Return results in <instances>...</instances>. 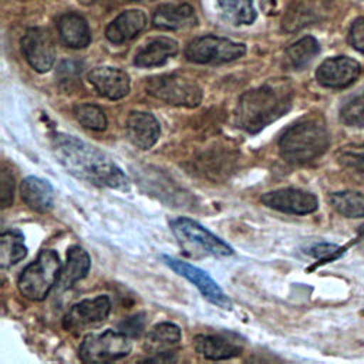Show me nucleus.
I'll use <instances>...</instances> for the list:
<instances>
[{
  "instance_id": "58836bf2",
  "label": "nucleus",
  "mask_w": 364,
  "mask_h": 364,
  "mask_svg": "<svg viewBox=\"0 0 364 364\" xmlns=\"http://www.w3.org/2000/svg\"><path fill=\"white\" fill-rule=\"evenodd\" d=\"M128 1H155V0H128Z\"/></svg>"
},
{
  "instance_id": "7ed1b4c3",
  "label": "nucleus",
  "mask_w": 364,
  "mask_h": 364,
  "mask_svg": "<svg viewBox=\"0 0 364 364\" xmlns=\"http://www.w3.org/2000/svg\"><path fill=\"white\" fill-rule=\"evenodd\" d=\"M328 131L317 117L303 118L290 125L279 139V152L290 164H306L326 152Z\"/></svg>"
},
{
  "instance_id": "4c0bfd02",
  "label": "nucleus",
  "mask_w": 364,
  "mask_h": 364,
  "mask_svg": "<svg viewBox=\"0 0 364 364\" xmlns=\"http://www.w3.org/2000/svg\"><path fill=\"white\" fill-rule=\"evenodd\" d=\"M358 236L364 239V223H363V225L360 226V229H358Z\"/></svg>"
},
{
  "instance_id": "c9c22d12",
  "label": "nucleus",
  "mask_w": 364,
  "mask_h": 364,
  "mask_svg": "<svg viewBox=\"0 0 364 364\" xmlns=\"http://www.w3.org/2000/svg\"><path fill=\"white\" fill-rule=\"evenodd\" d=\"M338 250V247L336 245H331V243H318V245H314L313 247H310L309 253L317 259H324V257H328V256H333L336 255V252Z\"/></svg>"
},
{
  "instance_id": "bb28decb",
  "label": "nucleus",
  "mask_w": 364,
  "mask_h": 364,
  "mask_svg": "<svg viewBox=\"0 0 364 364\" xmlns=\"http://www.w3.org/2000/svg\"><path fill=\"white\" fill-rule=\"evenodd\" d=\"M220 16L232 24H252L256 20L253 0H216Z\"/></svg>"
},
{
  "instance_id": "f257e3e1",
  "label": "nucleus",
  "mask_w": 364,
  "mask_h": 364,
  "mask_svg": "<svg viewBox=\"0 0 364 364\" xmlns=\"http://www.w3.org/2000/svg\"><path fill=\"white\" fill-rule=\"evenodd\" d=\"M57 161L78 179L97 186L128 191L129 178L95 146L67 134H55L51 141Z\"/></svg>"
},
{
  "instance_id": "aec40b11",
  "label": "nucleus",
  "mask_w": 364,
  "mask_h": 364,
  "mask_svg": "<svg viewBox=\"0 0 364 364\" xmlns=\"http://www.w3.org/2000/svg\"><path fill=\"white\" fill-rule=\"evenodd\" d=\"M23 202L34 212L46 213L53 208L54 189L48 181L37 176H27L20 185Z\"/></svg>"
},
{
  "instance_id": "5701e85b",
  "label": "nucleus",
  "mask_w": 364,
  "mask_h": 364,
  "mask_svg": "<svg viewBox=\"0 0 364 364\" xmlns=\"http://www.w3.org/2000/svg\"><path fill=\"white\" fill-rule=\"evenodd\" d=\"M58 34L61 41L70 48H84L91 41V31L84 17L67 13L58 20Z\"/></svg>"
},
{
  "instance_id": "2f4dec72",
  "label": "nucleus",
  "mask_w": 364,
  "mask_h": 364,
  "mask_svg": "<svg viewBox=\"0 0 364 364\" xmlns=\"http://www.w3.org/2000/svg\"><path fill=\"white\" fill-rule=\"evenodd\" d=\"M348 41L357 51L364 54V17H358L350 27Z\"/></svg>"
},
{
  "instance_id": "473e14b6",
  "label": "nucleus",
  "mask_w": 364,
  "mask_h": 364,
  "mask_svg": "<svg viewBox=\"0 0 364 364\" xmlns=\"http://www.w3.org/2000/svg\"><path fill=\"white\" fill-rule=\"evenodd\" d=\"M144 327H145L144 314H135V316L127 317L124 318V321L119 323V331L125 333L127 336H139Z\"/></svg>"
},
{
  "instance_id": "9b49d317",
  "label": "nucleus",
  "mask_w": 364,
  "mask_h": 364,
  "mask_svg": "<svg viewBox=\"0 0 364 364\" xmlns=\"http://www.w3.org/2000/svg\"><path fill=\"white\" fill-rule=\"evenodd\" d=\"M111 311V300L108 296H97L84 299L68 310L63 318V326L68 331H81L90 326L104 321Z\"/></svg>"
},
{
  "instance_id": "c85d7f7f",
  "label": "nucleus",
  "mask_w": 364,
  "mask_h": 364,
  "mask_svg": "<svg viewBox=\"0 0 364 364\" xmlns=\"http://www.w3.org/2000/svg\"><path fill=\"white\" fill-rule=\"evenodd\" d=\"M73 114L75 119L87 129L104 131L107 128V115L98 105L94 104H78L74 107Z\"/></svg>"
},
{
  "instance_id": "1a4fd4ad",
  "label": "nucleus",
  "mask_w": 364,
  "mask_h": 364,
  "mask_svg": "<svg viewBox=\"0 0 364 364\" xmlns=\"http://www.w3.org/2000/svg\"><path fill=\"white\" fill-rule=\"evenodd\" d=\"M161 259L175 273H178L179 276L185 277L192 284H195L196 289L202 293V296L206 300H209L212 304H216L218 307H222L225 310L232 309L230 299L223 293L220 286L205 270H202V269H199V267H196V266H193L188 262L171 257L168 255H162Z\"/></svg>"
},
{
  "instance_id": "e433bc0d",
  "label": "nucleus",
  "mask_w": 364,
  "mask_h": 364,
  "mask_svg": "<svg viewBox=\"0 0 364 364\" xmlns=\"http://www.w3.org/2000/svg\"><path fill=\"white\" fill-rule=\"evenodd\" d=\"M78 3H81V4H84V6H91V4H95V3H98L100 0H77Z\"/></svg>"
},
{
  "instance_id": "f03ea898",
  "label": "nucleus",
  "mask_w": 364,
  "mask_h": 364,
  "mask_svg": "<svg viewBox=\"0 0 364 364\" xmlns=\"http://www.w3.org/2000/svg\"><path fill=\"white\" fill-rule=\"evenodd\" d=\"M291 107V88L284 81H274L246 91L237 102V125L249 134H257L264 127L284 115Z\"/></svg>"
},
{
  "instance_id": "c756f323",
  "label": "nucleus",
  "mask_w": 364,
  "mask_h": 364,
  "mask_svg": "<svg viewBox=\"0 0 364 364\" xmlns=\"http://www.w3.org/2000/svg\"><path fill=\"white\" fill-rule=\"evenodd\" d=\"M340 118L348 127H364V88L343 105Z\"/></svg>"
},
{
  "instance_id": "f704fd0d",
  "label": "nucleus",
  "mask_w": 364,
  "mask_h": 364,
  "mask_svg": "<svg viewBox=\"0 0 364 364\" xmlns=\"http://www.w3.org/2000/svg\"><path fill=\"white\" fill-rule=\"evenodd\" d=\"M341 162H344L350 168H354L360 173H364V152H358V154L347 152L341 156Z\"/></svg>"
},
{
  "instance_id": "6ab92c4d",
  "label": "nucleus",
  "mask_w": 364,
  "mask_h": 364,
  "mask_svg": "<svg viewBox=\"0 0 364 364\" xmlns=\"http://www.w3.org/2000/svg\"><path fill=\"white\" fill-rule=\"evenodd\" d=\"M146 26V16L142 10H127L117 16L105 28V37L112 44H122L138 36Z\"/></svg>"
},
{
  "instance_id": "20e7f679",
  "label": "nucleus",
  "mask_w": 364,
  "mask_h": 364,
  "mask_svg": "<svg viewBox=\"0 0 364 364\" xmlns=\"http://www.w3.org/2000/svg\"><path fill=\"white\" fill-rule=\"evenodd\" d=\"M61 269L58 255L51 249H43L37 259L23 269L17 280V287L28 300L41 301L60 279Z\"/></svg>"
},
{
  "instance_id": "412c9836",
  "label": "nucleus",
  "mask_w": 364,
  "mask_h": 364,
  "mask_svg": "<svg viewBox=\"0 0 364 364\" xmlns=\"http://www.w3.org/2000/svg\"><path fill=\"white\" fill-rule=\"evenodd\" d=\"M178 43L171 37H156L148 41L144 47H141L134 58V64L141 68L158 67L165 61L176 55Z\"/></svg>"
},
{
  "instance_id": "9d476101",
  "label": "nucleus",
  "mask_w": 364,
  "mask_h": 364,
  "mask_svg": "<svg viewBox=\"0 0 364 364\" xmlns=\"http://www.w3.org/2000/svg\"><path fill=\"white\" fill-rule=\"evenodd\" d=\"M21 51L27 63L38 73H47L55 61V44L48 30L28 28L21 38Z\"/></svg>"
},
{
  "instance_id": "4468645a",
  "label": "nucleus",
  "mask_w": 364,
  "mask_h": 364,
  "mask_svg": "<svg viewBox=\"0 0 364 364\" xmlns=\"http://www.w3.org/2000/svg\"><path fill=\"white\" fill-rule=\"evenodd\" d=\"M125 132L134 146L139 149H149L159 139L161 125L151 112L132 111L127 117Z\"/></svg>"
},
{
  "instance_id": "72a5a7b5",
  "label": "nucleus",
  "mask_w": 364,
  "mask_h": 364,
  "mask_svg": "<svg viewBox=\"0 0 364 364\" xmlns=\"http://www.w3.org/2000/svg\"><path fill=\"white\" fill-rule=\"evenodd\" d=\"M81 73V65L73 60H64L58 65V78L61 82H71L74 81Z\"/></svg>"
},
{
  "instance_id": "0eeeda50",
  "label": "nucleus",
  "mask_w": 364,
  "mask_h": 364,
  "mask_svg": "<svg viewBox=\"0 0 364 364\" xmlns=\"http://www.w3.org/2000/svg\"><path fill=\"white\" fill-rule=\"evenodd\" d=\"M129 336L122 331L105 330L84 337L78 355L84 363H107L127 357L131 353Z\"/></svg>"
},
{
  "instance_id": "7c9ffc66",
  "label": "nucleus",
  "mask_w": 364,
  "mask_h": 364,
  "mask_svg": "<svg viewBox=\"0 0 364 364\" xmlns=\"http://www.w3.org/2000/svg\"><path fill=\"white\" fill-rule=\"evenodd\" d=\"M14 192V176L6 166L0 171V203L3 208H7L13 203Z\"/></svg>"
},
{
  "instance_id": "f3484780",
  "label": "nucleus",
  "mask_w": 364,
  "mask_h": 364,
  "mask_svg": "<svg viewBox=\"0 0 364 364\" xmlns=\"http://www.w3.org/2000/svg\"><path fill=\"white\" fill-rule=\"evenodd\" d=\"M193 347L208 360H228L242 353V344L228 334H198L193 338Z\"/></svg>"
},
{
  "instance_id": "a211bd4d",
  "label": "nucleus",
  "mask_w": 364,
  "mask_h": 364,
  "mask_svg": "<svg viewBox=\"0 0 364 364\" xmlns=\"http://www.w3.org/2000/svg\"><path fill=\"white\" fill-rule=\"evenodd\" d=\"M152 23L161 30L179 31L196 26L198 18L191 4H162L155 10Z\"/></svg>"
},
{
  "instance_id": "39448f33",
  "label": "nucleus",
  "mask_w": 364,
  "mask_h": 364,
  "mask_svg": "<svg viewBox=\"0 0 364 364\" xmlns=\"http://www.w3.org/2000/svg\"><path fill=\"white\" fill-rule=\"evenodd\" d=\"M169 226L181 246L192 256L225 257L233 255L232 246L193 219L183 216L175 218Z\"/></svg>"
},
{
  "instance_id": "f8f14e48",
  "label": "nucleus",
  "mask_w": 364,
  "mask_h": 364,
  "mask_svg": "<svg viewBox=\"0 0 364 364\" xmlns=\"http://www.w3.org/2000/svg\"><path fill=\"white\" fill-rule=\"evenodd\" d=\"M260 199L267 208L291 215H307L318 208L316 195L297 188L274 189L263 193Z\"/></svg>"
},
{
  "instance_id": "cd10ccee",
  "label": "nucleus",
  "mask_w": 364,
  "mask_h": 364,
  "mask_svg": "<svg viewBox=\"0 0 364 364\" xmlns=\"http://www.w3.org/2000/svg\"><path fill=\"white\" fill-rule=\"evenodd\" d=\"M330 205L346 218H363L364 216V195L360 192L344 191L334 192L328 196Z\"/></svg>"
},
{
  "instance_id": "b1692460",
  "label": "nucleus",
  "mask_w": 364,
  "mask_h": 364,
  "mask_svg": "<svg viewBox=\"0 0 364 364\" xmlns=\"http://www.w3.org/2000/svg\"><path fill=\"white\" fill-rule=\"evenodd\" d=\"M91 267V259L81 246H71L67 252V262L61 269L58 283L61 289L71 287L75 282L84 279Z\"/></svg>"
},
{
  "instance_id": "423d86ee",
  "label": "nucleus",
  "mask_w": 364,
  "mask_h": 364,
  "mask_svg": "<svg viewBox=\"0 0 364 364\" xmlns=\"http://www.w3.org/2000/svg\"><path fill=\"white\" fill-rule=\"evenodd\" d=\"M145 91L156 100L176 107H198L202 88L196 81L179 74H161L146 78Z\"/></svg>"
},
{
  "instance_id": "4be33fe9",
  "label": "nucleus",
  "mask_w": 364,
  "mask_h": 364,
  "mask_svg": "<svg viewBox=\"0 0 364 364\" xmlns=\"http://www.w3.org/2000/svg\"><path fill=\"white\" fill-rule=\"evenodd\" d=\"M324 11L323 0H294L283 18V28L286 31H297L317 21Z\"/></svg>"
},
{
  "instance_id": "393cba45",
  "label": "nucleus",
  "mask_w": 364,
  "mask_h": 364,
  "mask_svg": "<svg viewBox=\"0 0 364 364\" xmlns=\"http://www.w3.org/2000/svg\"><path fill=\"white\" fill-rule=\"evenodd\" d=\"M318 41L311 36H306L293 43L290 47H287L284 54L286 64L293 70H303L306 65L311 63V60L318 54Z\"/></svg>"
},
{
  "instance_id": "a878e982",
  "label": "nucleus",
  "mask_w": 364,
  "mask_h": 364,
  "mask_svg": "<svg viewBox=\"0 0 364 364\" xmlns=\"http://www.w3.org/2000/svg\"><path fill=\"white\" fill-rule=\"evenodd\" d=\"M27 255V246L24 243V236L17 230H6L0 236V264L7 269Z\"/></svg>"
},
{
  "instance_id": "dca6fc26",
  "label": "nucleus",
  "mask_w": 364,
  "mask_h": 364,
  "mask_svg": "<svg viewBox=\"0 0 364 364\" xmlns=\"http://www.w3.org/2000/svg\"><path fill=\"white\" fill-rule=\"evenodd\" d=\"M181 328L169 321H164L155 324L146 334L144 348L146 353L156 355L152 358L154 361H164L171 360L165 358V355H171L172 351L179 346L181 341Z\"/></svg>"
},
{
  "instance_id": "6e6552de",
  "label": "nucleus",
  "mask_w": 364,
  "mask_h": 364,
  "mask_svg": "<svg viewBox=\"0 0 364 364\" xmlns=\"http://www.w3.org/2000/svg\"><path fill=\"white\" fill-rule=\"evenodd\" d=\"M245 54V44L210 34L192 40L185 50L186 58L196 64L229 63L242 58Z\"/></svg>"
},
{
  "instance_id": "ddd939ff",
  "label": "nucleus",
  "mask_w": 364,
  "mask_h": 364,
  "mask_svg": "<svg viewBox=\"0 0 364 364\" xmlns=\"http://www.w3.org/2000/svg\"><path fill=\"white\" fill-rule=\"evenodd\" d=\"M360 71V64L354 58L337 55L324 60L318 65L316 71V78L323 87L344 88L358 78Z\"/></svg>"
},
{
  "instance_id": "2eb2a0df",
  "label": "nucleus",
  "mask_w": 364,
  "mask_h": 364,
  "mask_svg": "<svg viewBox=\"0 0 364 364\" xmlns=\"http://www.w3.org/2000/svg\"><path fill=\"white\" fill-rule=\"evenodd\" d=\"M95 91L108 100H121L129 92V75L115 67H95L88 73Z\"/></svg>"
}]
</instances>
